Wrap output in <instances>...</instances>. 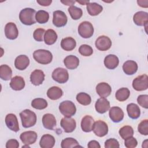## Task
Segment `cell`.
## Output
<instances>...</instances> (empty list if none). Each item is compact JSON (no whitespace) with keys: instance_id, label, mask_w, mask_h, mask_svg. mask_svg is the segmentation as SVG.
<instances>
[{"instance_id":"cell-25","label":"cell","mask_w":148,"mask_h":148,"mask_svg":"<svg viewBox=\"0 0 148 148\" xmlns=\"http://www.w3.org/2000/svg\"><path fill=\"white\" fill-rule=\"evenodd\" d=\"M94 123V119L89 116L86 115L83 117L81 121V128L83 131L85 132H90L92 131V127Z\"/></svg>"},{"instance_id":"cell-16","label":"cell","mask_w":148,"mask_h":148,"mask_svg":"<svg viewBox=\"0 0 148 148\" xmlns=\"http://www.w3.org/2000/svg\"><path fill=\"white\" fill-rule=\"evenodd\" d=\"M96 92L101 98H106L111 94L112 88L108 83L101 82L97 85Z\"/></svg>"},{"instance_id":"cell-28","label":"cell","mask_w":148,"mask_h":148,"mask_svg":"<svg viewBox=\"0 0 148 148\" xmlns=\"http://www.w3.org/2000/svg\"><path fill=\"white\" fill-rule=\"evenodd\" d=\"M61 46L65 51H72L76 47V42L73 38L66 37L61 40Z\"/></svg>"},{"instance_id":"cell-18","label":"cell","mask_w":148,"mask_h":148,"mask_svg":"<svg viewBox=\"0 0 148 148\" xmlns=\"http://www.w3.org/2000/svg\"><path fill=\"white\" fill-rule=\"evenodd\" d=\"M45 77V73L42 70L35 69L31 73L30 81L34 86H39L42 84Z\"/></svg>"},{"instance_id":"cell-39","label":"cell","mask_w":148,"mask_h":148,"mask_svg":"<svg viewBox=\"0 0 148 148\" xmlns=\"http://www.w3.org/2000/svg\"><path fill=\"white\" fill-rule=\"evenodd\" d=\"M35 18L38 23L45 24L46 23L49 19V14L45 10H40L36 13Z\"/></svg>"},{"instance_id":"cell-6","label":"cell","mask_w":148,"mask_h":148,"mask_svg":"<svg viewBox=\"0 0 148 148\" xmlns=\"http://www.w3.org/2000/svg\"><path fill=\"white\" fill-rule=\"evenodd\" d=\"M51 76L54 81L62 84L66 83L68 80L69 73L66 69L59 67L53 71Z\"/></svg>"},{"instance_id":"cell-12","label":"cell","mask_w":148,"mask_h":148,"mask_svg":"<svg viewBox=\"0 0 148 148\" xmlns=\"http://www.w3.org/2000/svg\"><path fill=\"white\" fill-rule=\"evenodd\" d=\"M5 36L10 40L16 39L18 35V31L16 25L12 22L8 23L5 27Z\"/></svg>"},{"instance_id":"cell-53","label":"cell","mask_w":148,"mask_h":148,"mask_svg":"<svg viewBox=\"0 0 148 148\" xmlns=\"http://www.w3.org/2000/svg\"><path fill=\"white\" fill-rule=\"evenodd\" d=\"M22 147H23H23H29V146H28V145H25L24 146H23Z\"/></svg>"},{"instance_id":"cell-11","label":"cell","mask_w":148,"mask_h":148,"mask_svg":"<svg viewBox=\"0 0 148 148\" xmlns=\"http://www.w3.org/2000/svg\"><path fill=\"white\" fill-rule=\"evenodd\" d=\"M60 125L65 132L71 133L75 130L76 123L75 119L71 117H65L61 119Z\"/></svg>"},{"instance_id":"cell-24","label":"cell","mask_w":148,"mask_h":148,"mask_svg":"<svg viewBox=\"0 0 148 148\" xmlns=\"http://www.w3.org/2000/svg\"><path fill=\"white\" fill-rule=\"evenodd\" d=\"M25 84V81L23 77L20 76H16L11 79L10 86L13 90L20 91L24 88Z\"/></svg>"},{"instance_id":"cell-17","label":"cell","mask_w":148,"mask_h":148,"mask_svg":"<svg viewBox=\"0 0 148 148\" xmlns=\"http://www.w3.org/2000/svg\"><path fill=\"white\" fill-rule=\"evenodd\" d=\"M134 23L139 26H146L148 23V14L146 12L139 11L133 16Z\"/></svg>"},{"instance_id":"cell-14","label":"cell","mask_w":148,"mask_h":148,"mask_svg":"<svg viewBox=\"0 0 148 148\" xmlns=\"http://www.w3.org/2000/svg\"><path fill=\"white\" fill-rule=\"evenodd\" d=\"M37 134L33 131H28L20 134V139L24 145H32L34 143L37 139Z\"/></svg>"},{"instance_id":"cell-41","label":"cell","mask_w":148,"mask_h":148,"mask_svg":"<svg viewBox=\"0 0 148 148\" xmlns=\"http://www.w3.org/2000/svg\"><path fill=\"white\" fill-rule=\"evenodd\" d=\"M79 52L81 55L84 57L90 56L93 53L92 47L88 45H82L79 48Z\"/></svg>"},{"instance_id":"cell-20","label":"cell","mask_w":148,"mask_h":148,"mask_svg":"<svg viewBox=\"0 0 148 148\" xmlns=\"http://www.w3.org/2000/svg\"><path fill=\"white\" fill-rule=\"evenodd\" d=\"M42 124L45 128L53 130L56 126L57 121L53 114L51 113H46L43 116Z\"/></svg>"},{"instance_id":"cell-51","label":"cell","mask_w":148,"mask_h":148,"mask_svg":"<svg viewBox=\"0 0 148 148\" xmlns=\"http://www.w3.org/2000/svg\"><path fill=\"white\" fill-rule=\"evenodd\" d=\"M61 2L65 5L71 6H72V5H73L76 2V1H61Z\"/></svg>"},{"instance_id":"cell-23","label":"cell","mask_w":148,"mask_h":148,"mask_svg":"<svg viewBox=\"0 0 148 148\" xmlns=\"http://www.w3.org/2000/svg\"><path fill=\"white\" fill-rule=\"evenodd\" d=\"M123 70L126 75H134L138 70V64L133 60H128L123 64Z\"/></svg>"},{"instance_id":"cell-49","label":"cell","mask_w":148,"mask_h":148,"mask_svg":"<svg viewBox=\"0 0 148 148\" xmlns=\"http://www.w3.org/2000/svg\"><path fill=\"white\" fill-rule=\"evenodd\" d=\"M36 2L41 6H48L51 3L52 1L51 0H41V1H36Z\"/></svg>"},{"instance_id":"cell-15","label":"cell","mask_w":148,"mask_h":148,"mask_svg":"<svg viewBox=\"0 0 148 148\" xmlns=\"http://www.w3.org/2000/svg\"><path fill=\"white\" fill-rule=\"evenodd\" d=\"M109 115L112 121L119 123L123 120L124 114L121 108L118 106H113L109 109Z\"/></svg>"},{"instance_id":"cell-45","label":"cell","mask_w":148,"mask_h":148,"mask_svg":"<svg viewBox=\"0 0 148 148\" xmlns=\"http://www.w3.org/2000/svg\"><path fill=\"white\" fill-rule=\"evenodd\" d=\"M120 145L117 140L114 138H110L107 139L105 142V148H119Z\"/></svg>"},{"instance_id":"cell-2","label":"cell","mask_w":148,"mask_h":148,"mask_svg":"<svg viewBox=\"0 0 148 148\" xmlns=\"http://www.w3.org/2000/svg\"><path fill=\"white\" fill-rule=\"evenodd\" d=\"M21 124L24 128H29L34 126L36 123V114L29 109H25L20 113Z\"/></svg>"},{"instance_id":"cell-35","label":"cell","mask_w":148,"mask_h":148,"mask_svg":"<svg viewBox=\"0 0 148 148\" xmlns=\"http://www.w3.org/2000/svg\"><path fill=\"white\" fill-rule=\"evenodd\" d=\"M76 98L79 103L84 106L90 105L91 102V97L86 92H79L77 94Z\"/></svg>"},{"instance_id":"cell-44","label":"cell","mask_w":148,"mask_h":148,"mask_svg":"<svg viewBox=\"0 0 148 148\" xmlns=\"http://www.w3.org/2000/svg\"><path fill=\"white\" fill-rule=\"evenodd\" d=\"M137 102L138 104L145 108H148V95H140L138 97Z\"/></svg>"},{"instance_id":"cell-34","label":"cell","mask_w":148,"mask_h":148,"mask_svg":"<svg viewBox=\"0 0 148 148\" xmlns=\"http://www.w3.org/2000/svg\"><path fill=\"white\" fill-rule=\"evenodd\" d=\"M130 95V91L128 88L126 87H122L119 89L115 94V97L117 100L120 102L127 100Z\"/></svg>"},{"instance_id":"cell-9","label":"cell","mask_w":148,"mask_h":148,"mask_svg":"<svg viewBox=\"0 0 148 148\" xmlns=\"http://www.w3.org/2000/svg\"><path fill=\"white\" fill-rule=\"evenodd\" d=\"M68 21L66 14L61 10H56L53 12V23L57 27L65 26Z\"/></svg>"},{"instance_id":"cell-26","label":"cell","mask_w":148,"mask_h":148,"mask_svg":"<svg viewBox=\"0 0 148 148\" xmlns=\"http://www.w3.org/2000/svg\"><path fill=\"white\" fill-rule=\"evenodd\" d=\"M55 138L50 134L43 135L40 140L39 145L42 148H51L55 145Z\"/></svg>"},{"instance_id":"cell-22","label":"cell","mask_w":148,"mask_h":148,"mask_svg":"<svg viewBox=\"0 0 148 148\" xmlns=\"http://www.w3.org/2000/svg\"><path fill=\"white\" fill-rule=\"evenodd\" d=\"M105 67L109 69H114L119 64V58L114 54H109L106 56L103 61Z\"/></svg>"},{"instance_id":"cell-21","label":"cell","mask_w":148,"mask_h":148,"mask_svg":"<svg viewBox=\"0 0 148 148\" xmlns=\"http://www.w3.org/2000/svg\"><path fill=\"white\" fill-rule=\"evenodd\" d=\"M29 64V58L25 55H20L14 60L15 67L20 71L25 69Z\"/></svg>"},{"instance_id":"cell-33","label":"cell","mask_w":148,"mask_h":148,"mask_svg":"<svg viewBox=\"0 0 148 148\" xmlns=\"http://www.w3.org/2000/svg\"><path fill=\"white\" fill-rule=\"evenodd\" d=\"M12 70L10 66L3 64L0 66V77L3 80H9L12 79Z\"/></svg>"},{"instance_id":"cell-37","label":"cell","mask_w":148,"mask_h":148,"mask_svg":"<svg viewBox=\"0 0 148 148\" xmlns=\"http://www.w3.org/2000/svg\"><path fill=\"white\" fill-rule=\"evenodd\" d=\"M68 12H69L71 17L74 20L80 19L83 15L82 10L80 8H77L75 6L72 5V6H70L68 8Z\"/></svg>"},{"instance_id":"cell-29","label":"cell","mask_w":148,"mask_h":148,"mask_svg":"<svg viewBox=\"0 0 148 148\" xmlns=\"http://www.w3.org/2000/svg\"><path fill=\"white\" fill-rule=\"evenodd\" d=\"M127 111L128 116L132 119H136L140 115V110L139 107L134 103H131L127 105Z\"/></svg>"},{"instance_id":"cell-7","label":"cell","mask_w":148,"mask_h":148,"mask_svg":"<svg viewBox=\"0 0 148 148\" xmlns=\"http://www.w3.org/2000/svg\"><path fill=\"white\" fill-rule=\"evenodd\" d=\"M133 88L138 91H144L148 88V76L146 74L138 76L132 81Z\"/></svg>"},{"instance_id":"cell-38","label":"cell","mask_w":148,"mask_h":148,"mask_svg":"<svg viewBox=\"0 0 148 148\" xmlns=\"http://www.w3.org/2000/svg\"><path fill=\"white\" fill-rule=\"evenodd\" d=\"M31 106L38 110H42L47 108V102L46 99L41 98H37L33 99L31 102Z\"/></svg>"},{"instance_id":"cell-19","label":"cell","mask_w":148,"mask_h":148,"mask_svg":"<svg viewBox=\"0 0 148 148\" xmlns=\"http://www.w3.org/2000/svg\"><path fill=\"white\" fill-rule=\"evenodd\" d=\"M95 108L98 113H105L110 109V102L105 98H100L96 101Z\"/></svg>"},{"instance_id":"cell-4","label":"cell","mask_w":148,"mask_h":148,"mask_svg":"<svg viewBox=\"0 0 148 148\" xmlns=\"http://www.w3.org/2000/svg\"><path fill=\"white\" fill-rule=\"evenodd\" d=\"M59 110L61 113L65 117H71L73 116L76 112V106L71 101H64L60 103Z\"/></svg>"},{"instance_id":"cell-8","label":"cell","mask_w":148,"mask_h":148,"mask_svg":"<svg viewBox=\"0 0 148 148\" xmlns=\"http://www.w3.org/2000/svg\"><path fill=\"white\" fill-rule=\"evenodd\" d=\"M92 131L97 136L103 137L108 132V126L105 121L98 120L94 122Z\"/></svg>"},{"instance_id":"cell-30","label":"cell","mask_w":148,"mask_h":148,"mask_svg":"<svg viewBox=\"0 0 148 148\" xmlns=\"http://www.w3.org/2000/svg\"><path fill=\"white\" fill-rule=\"evenodd\" d=\"M62 90L57 86H53L49 88L47 91V97L51 100L58 99L62 96Z\"/></svg>"},{"instance_id":"cell-48","label":"cell","mask_w":148,"mask_h":148,"mask_svg":"<svg viewBox=\"0 0 148 148\" xmlns=\"http://www.w3.org/2000/svg\"><path fill=\"white\" fill-rule=\"evenodd\" d=\"M87 146L89 148H100L101 147V146L99 142L94 140L90 141L87 145Z\"/></svg>"},{"instance_id":"cell-46","label":"cell","mask_w":148,"mask_h":148,"mask_svg":"<svg viewBox=\"0 0 148 148\" xmlns=\"http://www.w3.org/2000/svg\"><path fill=\"white\" fill-rule=\"evenodd\" d=\"M124 140V145L127 148H134L135 147L138 145L136 139L132 136L127 138Z\"/></svg>"},{"instance_id":"cell-3","label":"cell","mask_w":148,"mask_h":148,"mask_svg":"<svg viewBox=\"0 0 148 148\" xmlns=\"http://www.w3.org/2000/svg\"><path fill=\"white\" fill-rule=\"evenodd\" d=\"M34 60L38 63L43 65L50 64L53 60L51 53L47 50L39 49L35 50L33 53Z\"/></svg>"},{"instance_id":"cell-13","label":"cell","mask_w":148,"mask_h":148,"mask_svg":"<svg viewBox=\"0 0 148 148\" xmlns=\"http://www.w3.org/2000/svg\"><path fill=\"white\" fill-rule=\"evenodd\" d=\"M5 124L9 130L14 132H17L19 131L18 120L14 114L9 113L6 116Z\"/></svg>"},{"instance_id":"cell-43","label":"cell","mask_w":148,"mask_h":148,"mask_svg":"<svg viewBox=\"0 0 148 148\" xmlns=\"http://www.w3.org/2000/svg\"><path fill=\"white\" fill-rule=\"evenodd\" d=\"M45 30L43 28H37L36 29L33 34L34 38L35 40L38 42H42L43 40V35L45 33Z\"/></svg>"},{"instance_id":"cell-36","label":"cell","mask_w":148,"mask_h":148,"mask_svg":"<svg viewBox=\"0 0 148 148\" xmlns=\"http://www.w3.org/2000/svg\"><path fill=\"white\" fill-rule=\"evenodd\" d=\"M61 147L62 148H72L81 146L75 139L73 138H66L62 140Z\"/></svg>"},{"instance_id":"cell-5","label":"cell","mask_w":148,"mask_h":148,"mask_svg":"<svg viewBox=\"0 0 148 148\" xmlns=\"http://www.w3.org/2000/svg\"><path fill=\"white\" fill-rule=\"evenodd\" d=\"M78 33L83 38H90L94 34V27L92 24L87 21L82 22L78 27Z\"/></svg>"},{"instance_id":"cell-31","label":"cell","mask_w":148,"mask_h":148,"mask_svg":"<svg viewBox=\"0 0 148 148\" xmlns=\"http://www.w3.org/2000/svg\"><path fill=\"white\" fill-rule=\"evenodd\" d=\"M86 8L88 14L92 16L98 15L103 10L102 6L95 2H89L87 4Z\"/></svg>"},{"instance_id":"cell-50","label":"cell","mask_w":148,"mask_h":148,"mask_svg":"<svg viewBox=\"0 0 148 148\" xmlns=\"http://www.w3.org/2000/svg\"><path fill=\"white\" fill-rule=\"evenodd\" d=\"M137 3L139 6L142 8H147L148 1H137Z\"/></svg>"},{"instance_id":"cell-1","label":"cell","mask_w":148,"mask_h":148,"mask_svg":"<svg viewBox=\"0 0 148 148\" xmlns=\"http://www.w3.org/2000/svg\"><path fill=\"white\" fill-rule=\"evenodd\" d=\"M36 11L32 8H27L22 9L19 14V19L24 25H31L36 23Z\"/></svg>"},{"instance_id":"cell-47","label":"cell","mask_w":148,"mask_h":148,"mask_svg":"<svg viewBox=\"0 0 148 148\" xmlns=\"http://www.w3.org/2000/svg\"><path fill=\"white\" fill-rule=\"evenodd\" d=\"M19 147L18 142L14 139H9L6 143V148H18Z\"/></svg>"},{"instance_id":"cell-32","label":"cell","mask_w":148,"mask_h":148,"mask_svg":"<svg viewBox=\"0 0 148 148\" xmlns=\"http://www.w3.org/2000/svg\"><path fill=\"white\" fill-rule=\"evenodd\" d=\"M57 34L53 29H47L44 35L45 43L47 45H53L57 39Z\"/></svg>"},{"instance_id":"cell-10","label":"cell","mask_w":148,"mask_h":148,"mask_svg":"<svg viewBox=\"0 0 148 148\" xmlns=\"http://www.w3.org/2000/svg\"><path fill=\"white\" fill-rule=\"evenodd\" d=\"M95 45L97 49L100 51H106L109 50L112 46L110 39L105 36H99L95 42Z\"/></svg>"},{"instance_id":"cell-42","label":"cell","mask_w":148,"mask_h":148,"mask_svg":"<svg viewBox=\"0 0 148 148\" xmlns=\"http://www.w3.org/2000/svg\"><path fill=\"white\" fill-rule=\"evenodd\" d=\"M138 132L144 135H148V120L147 119L142 120L138 126Z\"/></svg>"},{"instance_id":"cell-27","label":"cell","mask_w":148,"mask_h":148,"mask_svg":"<svg viewBox=\"0 0 148 148\" xmlns=\"http://www.w3.org/2000/svg\"><path fill=\"white\" fill-rule=\"evenodd\" d=\"M64 64L68 69H75L79 65V60L75 56L69 55L64 58Z\"/></svg>"},{"instance_id":"cell-52","label":"cell","mask_w":148,"mask_h":148,"mask_svg":"<svg viewBox=\"0 0 148 148\" xmlns=\"http://www.w3.org/2000/svg\"><path fill=\"white\" fill-rule=\"evenodd\" d=\"M76 2H77L78 3H79L80 4L84 5H87V3H88L90 2V1H83V0H80V1H77Z\"/></svg>"},{"instance_id":"cell-40","label":"cell","mask_w":148,"mask_h":148,"mask_svg":"<svg viewBox=\"0 0 148 148\" xmlns=\"http://www.w3.org/2000/svg\"><path fill=\"white\" fill-rule=\"evenodd\" d=\"M119 133L122 139H125L127 138L133 136L134 130L132 127L130 125H125L119 130Z\"/></svg>"}]
</instances>
